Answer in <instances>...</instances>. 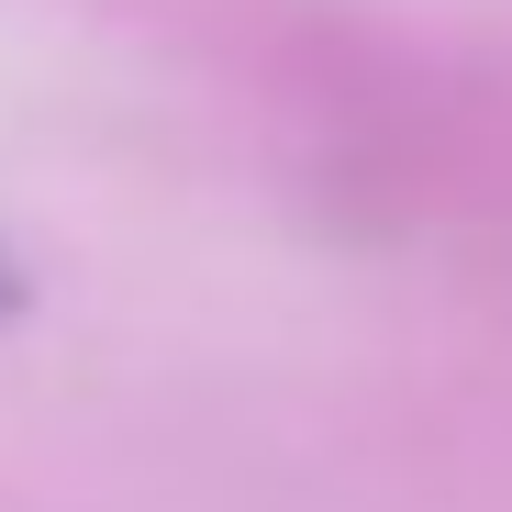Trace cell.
Returning <instances> with one entry per match:
<instances>
[{
  "label": "cell",
  "mask_w": 512,
  "mask_h": 512,
  "mask_svg": "<svg viewBox=\"0 0 512 512\" xmlns=\"http://www.w3.org/2000/svg\"><path fill=\"white\" fill-rule=\"evenodd\" d=\"M23 323V268H12V245H0V334Z\"/></svg>",
  "instance_id": "1"
}]
</instances>
